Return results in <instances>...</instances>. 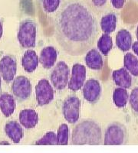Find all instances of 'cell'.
Segmentation results:
<instances>
[{"label":"cell","instance_id":"cell-23","mask_svg":"<svg viewBox=\"0 0 138 153\" xmlns=\"http://www.w3.org/2000/svg\"><path fill=\"white\" fill-rule=\"evenodd\" d=\"M128 93L127 89L117 87L114 91L113 100L115 106L118 108H123L127 105L128 100Z\"/></svg>","mask_w":138,"mask_h":153},{"label":"cell","instance_id":"cell-13","mask_svg":"<svg viewBox=\"0 0 138 153\" xmlns=\"http://www.w3.org/2000/svg\"><path fill=\"white\" fill-rule=\"evenodd\" d=\"M58 58V52L54 47L48 46L44 48L40 53L39 62L45 69H51Z\"/></svg>","mask_w":138,"mask_h":153},{"label":"cell","instance_id":"cell-6","mask_svg":"<svg viewBox=\"0 0 138 153\" xmlns=\"http://www.w3.org/2000/svg\"><path fill=\"white\" fill-rule=\"evenodd\" d=\"M61 108L63 116L67 122L71 124H75L78 121L80 117L81 100L77 96H68L64 100Z\"/></svg>","mask_w":138,"mask_h":153},{"label":"cell","instance_id":"cell-16","mask_svg":"<svg viewBox=\"0 0 138 153\" xmlns=\"http://www.w3.org/2000/svg\"><path fill=\"white\" fill-rule=\"evenodd\" d=\"M39 64V58L34 50H27L22 59L23 69L27 73H32L36 70Z\"/></svg>","mask_w":138,"mask_h":153},{"label":"cell","instance_id":"cell-9","mask_svg":"<svg viewBox=\"0 0 138 153\" xmlns=\"http://www.w3.org/2000/svg\"><path fill=\"white\" fill-rule=\"evenodd\" d=\"M17 72V62L16 57L12 55H5L0 60V74L6 83L14 80Z\"/></svg>","mask_w":138,"mask_h":153},{"label":"cell","instance_id":"cell-25","mask_svg":"<svg viewBox=\"0 0 138 153\" xmlns=\"http://www.w3.org/2000/svg\"><path fill=\"white\" fill-rule=\"evenodd\" d=\"M36 146H57V135L54 132H48L35 143Z\"/></svg>","mask_w":138,"mask_h":153},{"label":"cell","instance_id":"cell-27","mask_svg":"<svg viewBox=\"0 0 138 153\" xmlns=\"http://www.w3.org/2000/svg\"><path fill=\"white\" fill-rule=\"evenodd\" d=\"M130 105L133 111L138 114V87L132 90L129 97Z\"/></svg>","mask_w":138,"mask_h":153},{"label":"cell","instance_id":"cell-17","mask_svg":"<svg viewBox=\"0 0 138 153\" xmlns=\"http://www.w3.org/2000/svg\"><path fill=\"white\" fill-rule=\"evenodd\" d=\"M112 77L114 84L119 87L129 89L132 85L131 74L124 68L114 71L112 74Z\"/></svg>","mask_w":138,"mask_h":153},{"label":"cell","instance_id":"cell-8","mask_svg":"<svg viewBox=\"0 0 138 153\" xmlns=\"http://www.w3.org/2000/svg\"><path fill=\"white\" fill-rule=\"evenodd\" d=\"M35 96L38 106L49 104L54 100V89L47 79H42L35 87Z\"/></svg>","mask_w":138,"mask_h":153},{"label":"cell","instance_id":"cell-14","mask_svg":"<svg viewBox=\"0 0 138 153\" xmlns=\"http://www.w3.org/2000/svg\"><path fill=\"white\" fill-rule=\"evenodd\" d=\"M84 61L87 68L94 71H101L103 68V57L96 48H92L87 51Z\"/></svg>","mask_w":138,"mask_h":153},{"label":"cell","instance_id":"cell-7","mask_svg":"<svg viewBox=\"0 0 138 153\" xmlns=\"http://www.w3.org/2000/svg\"><path fill=\"white\" fill-rule=\"evenodd\" d=\"M31 82L25 76H18L12 80V91L19 101L28 100L32 94Z\"/></svg>","mask_w":138,"mask_h":153},{"label":"cell","instance_id":"cell-12","mask_svg":"<svg viewBox=\"0 0 138 153\" xmlns=\"http://www.w3.org/2000/svg\"><path fill=\"white\" fill-rule=\"evenodd\" d=\"M19 120L24 128L33 129L39 123V114L33 109H25L19 113Z\"/></svg>","mask_w":138,"mask_h":153},{"label":"cell","instance_id":"cell-24","mask_svg":"<svg viewBox=\"0 0 138 153\" xmlns=\"http://www.w3.org/2000/svg\"><path fill=\"white\" fill-rule=\"evenodd\" d=\"M69 128L68 126L65 123H62L58 127L57 132V139L58 145L59 146H68L69 141Z\"/></svg>","mask_w":138,"mask_h":153},{"label":"cell","instance_id":"cell-1","mask_svg":"<svg viewBox=\"0 0 138 153\" xmlns=\"http://www.w3.org/2000/svg\"><path fill=\"white\" fill-rule=\"evenodd\" d=\"M57 42L67 54L79 56L91 48L99 34L95 12L81 0H67L54 16Z\"/></svg>","mask_w":138,"mask_h":153},{"label":"cell","instance_id":"cell-10","mask_svg":"<svg viewBox=\"0 0 138 153\" xmlns=\"http://www.w3.org/2000/svg\"><path fill=\"white\" fill-rule=\"evenodd\" d=\"M101 86L96 79H89L83 86V96L86 101L91 104H95L101 97Z\"/></svg>","mask_w":138,"mask_h":153},{"label":"cell","instance_id":"cell-21","mask_svg":"<svg viewBox=\"0 0 138 153\" xmlns=\"http://www.w3.org/2000/svg\"><path fill=\"white\" fill-rule=\"evenodd\" d=\"M124 68L134 76H138V59L132 53H127L124 57Z\"/></svg>","mask_w":138,"mask_h":153},{"label":"cell","instance_id":"cell-22","mask_svg":"<svg viewBox=\"0 0 138 153\" xmlns=\"http://www.w3.org/2000/svg\"><path fill=\"white\" fill-rule=\"evenodd\" d=\"M98 49L103 55L107 56L113 48V40L109 34L104 33L98 41Z\"/></svg>","mask_w":138,"mask_h":153},{"label":"cell","instance_id":"cell-2","mask_svg":"<svg viewBox=\"0 0 138 153\" xmlns=\"http://www.w3.org/2000/svg\"><path fill=\"white\" fill-rule=\"evenodd\" d=\"M101 143V127L95 120H83L74 127L72 135L73 146H99Z\"/></svg>","mask_w":138,"mask_h":153},{"label":"cell","instance_id":"cell-19","mask_svg":"<svg viewBox=\"0 0 138 153\" xmlns=\"http://www.w3.org/2000/svg\"><path fill=\"white\" fill-rule=\"evenodd\" d=\"M132 35L126 29L118 31L116 35V45L122 51H128L132 46Z\"/></svg>","mask_w":138,"mask_h":153},{"label":"cell","instance_id":"cell-34","mask_svg":"<svg viewBox=\"0 0 138 153\" xmlns=\"http://www.w3.org/2000/svg\"><path fill=\"white\" fill-rule=\"evenodd\" d=\"M136 35H137V40H138V26H137V31H136Z\"/></svg>","mask_w":138,"mask_h":153},{"label":"cell","instance_id":"cell-15","mask_svg":"<svg viewBox=\"0 0 138 153\" xmlns=\"http://www.w3.org/2000/svg\"><path fill=\"white\" fill-rule=\"evenodd\" d=\"M5 132L6 136L16 144L19 143L24 136L22 125L16 121H9L5 124Z\"/></svg>","mask_w":138,"mask_h":153},{"label":"cell","instance_id":"cell-5","mask_svg":"<svg viewBox=\"0 0 138 153\" xmlns=\"http://www.w3.org/2000/svg\"><path fill=\"white\" fill-rule=\"evenodd\" d=\"M70 69L64 61H59L53 68L50 74L51 85L58 91H62L66 88L69 82Z\"/></svg>","mask_w":138,"mask_h":153},{"label":"cell","instance_id":"cell-4","mask_svg":"<svg viewBox=\"0 0 138 153\" xmlns=\"http://www.w3.org/2000/svg\"><path fill=\"white\" fill-rule=\"evenodd\" d=\"M128 142L126 127L119 123H113L107 127L104 136V146H122Z\"/></svg>","mask_w":138,"mask_h":153},{"label":"cell","instance_id":"cell-3","mask_svg":"<svg viewBox=\"0 0 138 153\" xmlns=\"http://www.w3.org/2000/svg\"><path fill=\"white\" fill-rule=\"evenodd\" d=\"M37 34V24L32 19H25L20 23L18 31V41L24 48L35 47Z\"/></svg>","mask_w":138,"mask_h":153},{"label":"cell","instance_id":"cell-11","mask_svg":"<svg viewBox=\"0 0 138 153\" xmlns=\"http://www.w3.org/2000/svg\"><path fill=\"white\" fill-rule=\"evenodd\" d=\"M86 80V68L81 64H75L72 67L71 78L68 87L70 91L77 92L84 86Z\"/></svg>","mask_w":138,"mask_h":153},{"label":"cell","instance_id":"cell-31","mask_svg":"<svg viewBox=\"0 0 138 153\" xmlns=\"http://www.w3.org/2000/svg\"><path fill=\"white\" fill-rule=\"evenodd\" d=\"M2 35H3V27H2V22L0 21V39L2 38Z\"/></svg>","mask_w":138,"mask_h":153},{"label":"cell","instance_id":"cell-20","mask_svg":"<svg viewBox=\"0 0 138 153\" xmlns=\"http://www.w3.org/2000/svg\"><path fill=\"white\" fill-rule=\"evenodd\" d=\"M117 27V16L114 12L105 14L101 19V28L105 34L114 32Z\"/></svg>","mask_w":138,"mask_h":153},{"label":"cell","instance_id":"cell-30","mask_svg":"<svg viewBox=\"0 0 138 153\" xmlns=\"http://www.w3.org/2000/svg\"><path fill=\"white\" fill-rule=\"evenodd\" d=\"M131 48H132V50H133L135 54L138 56V41L137 42H135L134 43L132 44V46H131Z\"/></svg>","mask_w":138,"mask_h":153},{"label":"cell","instance_id":"cell-33","mask_svg":"<svg viewBox=\"0 0 138 153\" xmlns=\"http://www.w3.org/2000/svg\"><path fill=\"white\" fill-rule=\"evenodd\" d=\"M2 90V79H1V74H0V91Z\"/></svg>","mask_w":138,"mask_h":153},{"label":"cell","instance_id":"cell-18","mask_svg":"<svg viewBox=\"0 0 138 153\" xmlns=\"http://www.w3.org/2000/svg\"><path fill=\"white\" fill-rule=\"evenodd\" d=\"M0 110L5 117L12 116L16 110L14 97L9 94H0Z\"/></svg>","mask_w":138,"mask_h":153},{"label":"cell","instance_id":"cell-32","mask_svg":"<svg viewBox=\"0 0 138 153\" xmlns=\"http://www.w3.org/2000/svg\"><path fill=\"white\" fill-rule=\"evenodd\" d=\"M10 143L7 141H2L0 143V146H9Z\"/></svg>","mask_w":138,"mask_h":153},{"label":"cell","instance_id":"cell-29","mask_svg":"<svg viewBox=\"0 0 138 153\" xmlns=\"http://www.w3.org/2000/svg\"><path fill=\"white\" fill-rule=\"evenodd\" d=\"M110 2L113 7L117 9H120L124 7L125 0H110Z\"/></svg>","mask_w":138,"mask_h":153},{"label":"cell","instance_id":"cell-26","mask_svg":"<svg viewBox=\"0 0 138 153\" xmlns=\"http://www.w3.org/2000/svg\"><path fill=\"white\" fill-rule=\"evenodd\" d=\"M61 0H42V7L46 13L55 12L59 8Z\"/></svg>","mask_w":138,"mask_h":153},{"label":"cell","instance_id":"cell-28","mask_svg":"<svg viewBox=\"0 0 138 153\" xmlns=\"http://www.w3.org/2000/svg\"><path fill=\"white\" fill-rule=\"evenodd\" d=\"M87 5L92 6L93 8H95V9H102L104 7V5L107 4V0H87Z\"/></svg>","mask_w":138,"mask_h":153}]
</instances>
